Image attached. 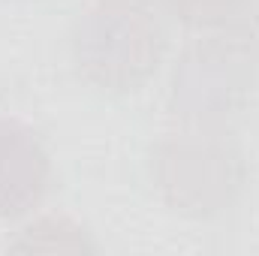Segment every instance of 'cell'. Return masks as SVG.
Returning a JSON list of instances; mask_svg holds the SVG:
<instances>
[{
	"instance_id": "1",
	"label": "cell",
	"mask_w": 259,
	"mask_h": 256,
	"mask_svg": "<svg viewBox=\"0 0 259 256\" xmlns=\"http://www.w3.org/2000/svg\"><path fill=\"white\" fill-rule=\"evenodd\" d=\"M75 72L103 94L139 91L166 58V27L154 0H88L69 30Z\"/></svg>"
},
{
	"instance_id": "2",
	"label": "cell",
	"mask_w": 259,
	"mask_h": 256,
	"mask_svg": "<svg viewBox=\"0 0 259 256\" xmlns=\"http://www.w3.org/2000/svg\"><path fill=\"white\" fill-rule=\"evenodd\" d=\"M238 151L217 133H184L160 151V187L184 211L202 214V184L211 199V211L229 202V190L241 184Z\"/></svg>"
},
{
	"instance_id": "3",
	"label": "cell",
	"mask_w": 259,
	"mask_h": 256,
	"mask_svg": "<svg viewBox=\"0 0 259 256\" xmlns=\"http://www.w3.org/2000/svg\"><path fill=\"white\" fill-rule=\"evenodd\" d=\"M52 184V157L39 133L15 118H0V220L39 208Z\"/></svg>"
},
{
	"instance_id": "4",
	"label": "cell",
	"mask_w": 259,
	"mask_h": 256,
	"mask_svg": "<svg viewBox=\"0 0 259 256\" xmlns=\"http://www.w3.org/2000/svg\"><path fill=\"white\" fill-rule=\"evenodd\" d=\"M181 24L196 30H211V27H229L235 24L253 0H160Z\"/></svg>"
},
{
	"instance_id": "5",
	"label": "cell",
	"mask_w": 259,
	"mask_h": 256,
	"mask_svg": "<svg viewBox=\"0 0 259 256\" xmlns=\"http://www.w3.org/2000/svg\"><path fill=\"white\" fill-rule=\"evenodd\" d=\"M24 3H27V0H24ZM33 3H36V0H33Z\"/></svg>"
}]
</instances>
